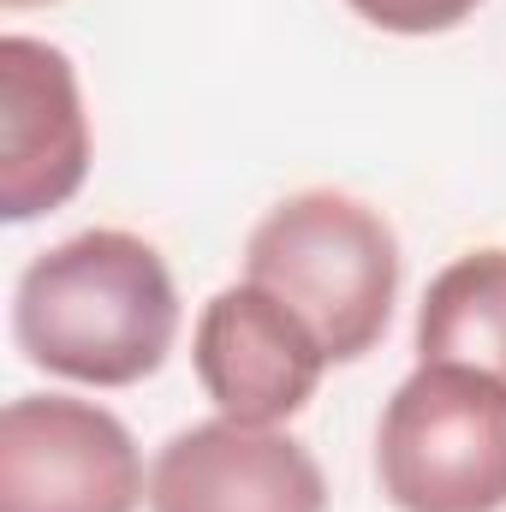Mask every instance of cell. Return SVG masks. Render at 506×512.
I'll return each instance as SVG.
<instances>
[{"mask_svg":"<svg viewBox=\"0 0 506 512\" xmlns=\"http://www.w3.org/2000/svg\"><path fill=\"white\" fill-rule=\"evenodd\" d=\"M18 352L66 382L131 387L155 376L179 340V292L161 251L137 233L96 227L30 256L12 292Z\"/></svg>","mask_w":506,"mask_h":512,"instance_id":"cell-1","label":"cell"},{"mask_svg":"<svg viewBox=\"0 0 506 512\" xmlns=\"http://www.w3.org/2000/svg\"><path fill=\"white\" fill-rule=\"evenodd\" d=\"M245 280L292 304L334 364L376 352L399 298V239L346 191H298L251 227Z\"/></svg>","mask_w":506,"mask_h":512,"instance_id":"cell-2","label":"cell"},{"mask_svg":"<svg viewBox=\"0 0 506 512\" xmlns=\"http://www.w3.org/2000/svg\"><path fill=\"white\" fill-rule=\"evenodd\" d=\"M376 477L399 512H506V382L417 364L376 423Z\"/></svg>","mask_w":506,"mask_h":512,"instance_id":"cell-3","label":"cell"},{"mask_svg":"<svg viewBox=\"0 0 506 512\" xmlns=\"http://www.w3.org/2000/svg\"><path fill=\"white\" fill-rule=\"evenodd\" d=\"M149 477L131 429L96 399L24 393L0 417V512H137Z\"/></svg>","mask_w":506,"mask_h":512,"instance_id":"cell-4","label":"cell"},{"mask_svg":"<svg viewBox=\"0 0 506 512\" xmlns=\"http://www.w3.org/2000/svg\"><path fill=\"white\" fill-rule=\"evenodd\" d=\"M191 364L221 417L280 429L316 399L322 370L334 358L292 304H280L256 280H239L203 304L191 334Z\"/></svg>","mask_w":506,"mask_h":512,"instance_id":"cell-5","label":"cell"},{"mask_svg":"<svg viewBox=\"0 0 506 512\" xmlns=\"http://www.w3.org/2000/svg\"><path fill=\"white\" fill-rule=\"evenodd\" d=\"M90 179V120L72 60L42 36L0 42V215L12 227L66 209Z\"/></svg>","mask_w":506,"mask_h":512,"instance_id":"cell-6","label":"cell"},{"mask_svg":"<svg viewBox=\"0 0 506 512\" xmlns=\"http://www.w3.org/2000/svg\"><path fill=\"white\" fill-rule=\"evenodd\" d=\"M149 512H328V477L286 429L209 417L155 453Z\"/></svg>","mask_w":506,"mask_h":512,"instance_id":"cell-7","label":"cell"},{"mask_svg":"<svg viewBox=\"0 0 506 512\" xmlns=\"http://www.w3.org/2000/svg\"><path fill=\"white\" fill-rule=\"evenodd\" d=\"M417 364H465L506 382V251L453 256L417 304Z\"/></svg>","mask_w":506,"mask_h":512,"instance_id":"cell-8","label":"cell"},{"mask_svg":"<svg viewBox=\"0 0 506 512\" xmlns=\"http://www.w3.org/2000/svg\"><path fill=\"white\" fill-rule=\"evenodd\" d=\"M346 6L387 36H441L459 30L483 0H346Z\"/></svg>","mask_w":506,"mask_h":512,"instance_id":"cell-9","label":"cell"},{"mask_svg":"<svg viewBox=\"0 0 506 512\" xmlns=\"http://www.w3.org/2000/svg\"><path fill=\"white\" fill-rule=\"evenodd\" d=\"M6 6H24V0H6Z\"/></svg>","mask_w":506,"mask_h":512,"instance_id":"cell-10","label":"cell"}]
</instances>
